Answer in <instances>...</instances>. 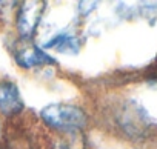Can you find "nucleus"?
Returning a JSON list of instances; mask_svg holds the SVG:
<instances>
[{"instance_id":"20e7f679","label":"nucleus","mask_w":157,"mask_h":149,"mask_svg":"<svg viewBox=\"0 0 157 149\" xmlns=\"http://www.w3.org/2000/svg\"><path fill=\"white\" fill-rule=\"evenodd\" d=\"M17 61L23 68H34L40 65H46V63H54V60L48 54H45L42 49L36 46H28V48H23L20 52H17Z\"/></svg>"},{"instance_id":"f257e3e1","label":"nucleus","mask_w":157,"mask_h":149,"mask_svg":"<svg viewBox=\"0 0 157 149\" xmlns=\"http://www.w3.org/2000/svg\"><path fill=\"white\" fill-rule=\"evenodd\" d=\"M40 115L48 126L63 132H77L88 121L85 111L74 105H49L42 109Z\"/></svg>"},{"instance_id":"39448f33","label":"nucleus","mask_w":157,"mask_h":149,"mask_svg":"<svg viewBox=\"0 0 157 149\" xmlns=\"http://www.w3.org/2000/svg\"><path fill=\"white\" fill-rule=\"evenodd\" d=\"M80 42L69 34H59L49 42H46L45 48H56L59 52H77Z\"/></svg>"},{"instance_id":"f03ea898","label":"nucleus","mask_w":157,"mask_h":149,"mask_svg":"<svg viewBox=\"0 0 157 149\" xmlns=\"http://www.w3.org/2000/svg\"><path fill=\"white\" fill-rule=\"evenodd\" d=\"M43 9H45L43 2H25L22 5L17 14V29L23 39H29L36 32Z\"/></svg>"},{"instance_id":"7ed1b4c3","label":"nucleus","mask_w":157,"mask_h":149,"mask_svg":"<svg viewBox=\"0 0 157 149\" xmlns=\"http://www.w3.org/2000/svg\"><path fill=\"white\" fill-rule=\"evenodd\" d=\"M23 111V100L19 88L13 82L0 83V112L5 115H16Z\"/></svg>"}]
</instances>
